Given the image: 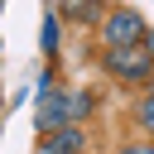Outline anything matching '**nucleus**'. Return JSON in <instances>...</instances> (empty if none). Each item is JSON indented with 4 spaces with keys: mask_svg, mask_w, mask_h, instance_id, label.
I'll return each mask as SVG.
<instances>
[{
    "mask_svg": "<svg viewBox=\"0 0 154 154\" xmlns=\"http://www.w3.org/2000/svg\"><path fill=\"white\" fill-rule=\"evenodd\" d=\"M101 38H106V48H135V43H144V38H149L144 14L130 10V5L106 10V14H101Z\"/></svg>",
    "mask_w": 154,
    "mask_h": 154,
    "instance_id": "f257e3e1",
    "label": "nucleus"
},
{
    "mask_svg": "<svg viewBox=\"0 0 154 154\" xmlns=\"http://www.w3.org/2000/svg\"><path fill=\"white\" fill-rule=\"evenodd\" d=\"M135 120H140V130H144V135H154V87L140 96V106H135Z\"/></svg>",
    "mask_w": 154,
    "mask_h": 154,
    "instance_id": "39448f33",
    "label": "nucleus"
},
{
    "mask_svg": "<svg viewBox=\"0 0 154 154\" xmlns=\"http://www.w3.org/2000/svg\"><path fill=\"white\" fill-rule=\"evenodd\" d=\"M43 53H58V19H43Z\"/></svg>",
    "mask_w": 154,
    "mask_h": 154,
    "instance_id": "0eeeda50",
    "label": "nucleus"
},
{
    "mask_svg": "<svg viewBox=\"0 0 154 154\" xmlns=\"http://www.w3.org/2000/svg\"><path fill=\"white\" fill-rule=\"evenodd\" d=\"M116 154H154V140H140V144H125V149H116Z\"/></svg>",
    "mask_w": 154,
    "mask_h": 154,
    "instance_id": "6e6552de",
    "label": "nucleus"
},
{
    "mask_svg": "<svg viewBox=\"0 0 154 154\" xmlns=\"http://www.w3.org/2000/svg\"><path fill=\"white\" fill-rule=\"evenodd\" d=\"M58 125H77V116H72V91L48 87V91H38V106H34V130H38V135H48V130H58Z\"/></svg>",
    "mask_w": 154,
    "mask_h": 154,
    "instance_id": "7ed1b4c3",
    "label": "nucleus"
},
{
    "mask_svg": "<svg viewBox=\"0 0 154 154\" xmlns=\"http://www.w3.org/2000/svg\"><path fill=\"white\" fill-rule=\"evenodd\" d=\"M0 10H5V0H0Z\"/></svg>",
    "mask_w": 154,
    "mask_h": 154,
    "instance_id": "1a4fd4ad",
    "label": "nucleus"
},
{
    "mask_svg": "<svg viewBox=\"0 0 154 154\" xmlns=\"http://www.w3.org/2000/svg\"><path fill=\"white\" fill-rule=\"evenodd\" d=\"M101 67H106L116 82H149L154 58H149V48H144V43H135V48H106Z\"/></svg>",
    "mask_w": 154,
    "mask_h": 154,
    "instance_id": "f03ea898",
    "label": "nucleus"
},
{
    "mask_svg": "<svg viewBox=\"0 0 154 154\" xmlns=\"http://www.w3.org/2000/svg\"><path fill=\"white\" fill-rule=\"evenodd\" d=\"M58 10H63V14H72V19H91L101 5H96V0H58Z\"/></svg>",
    "mask_w": 154,
    "mask_h": 154,
    "instance_id": "423d86ee",
    "label": "nucleus"
},
{
    "mask_svg": "<svg viewBox=\"0 0 154 154\" xmlns=\"http://www.w3.org/2000/svg\"><path fill=\"white\" fill-rule=\"evenodd\" d=\"M87 149V135L77 125H58L48 135H38V154H82Z\"/></svg>",
    "mask_w": 154,
    "mask_h": 154,
    "instance_id": "20e7f679",
    "label": "nucleus"
}]
</instances>
